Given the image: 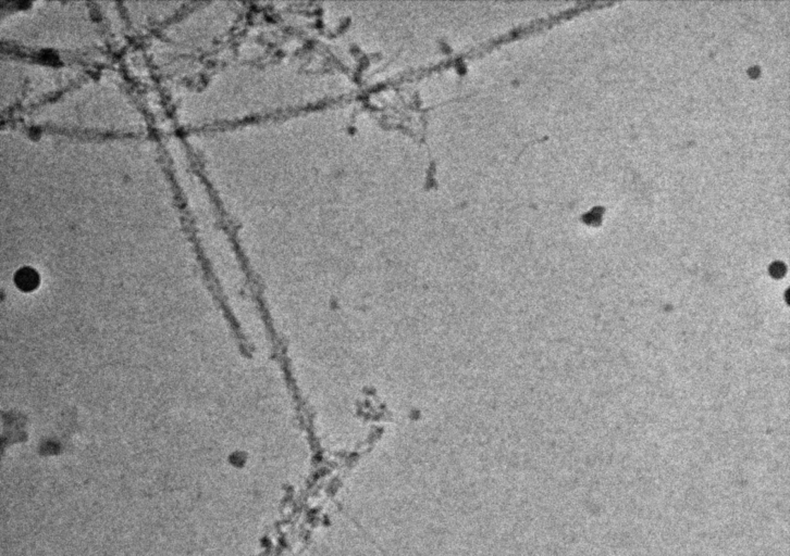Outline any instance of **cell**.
<instances>
[{"mask_svg": "<svg viewBox=\"0 0 790 556\" xmlns=\"http://www.w3.org/2000/svg\"><path fill=\"white\" fill-rule=\"evenodd\" d=\"M36 283H37V277H36L35 274H31L29 271L22 272L19 275V279H18L20 287L24 288V289H31L33 286L36 285Z\"/></svg>", "mask_w": 790, "mask_h": 556, "instance_id": "obj_1", "label": "cell"}]
</instances>
